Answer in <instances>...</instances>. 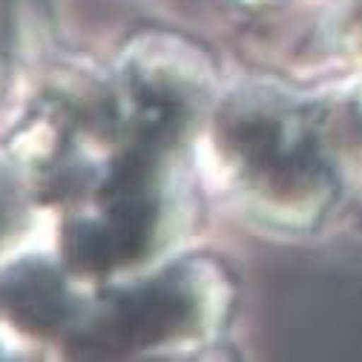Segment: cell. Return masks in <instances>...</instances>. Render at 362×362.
<instances>
[{"mask_svg":"<svg viewBox=\"0 0 362 362\" xmlns=\"http://www.w3.org/2000/svg\"><path fill=\"white\" fill-rule=\"evenodd\" d=\"M9 308L21 320L32 325H52L64 313V296L61 285L52 279L49 270L29 267L23 274H15L9 279Z\"/></svg>","mask_w":362,"mask_h":362,"instance_id":"cell-1","label":"cell"}]
</instances>
